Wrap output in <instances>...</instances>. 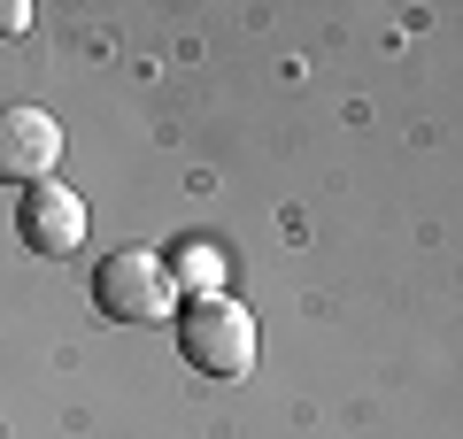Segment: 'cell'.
Masks as SVG:
<instances>
[{"mask_svg": "<svg viewBox=\"0 0 463 439\" xmlns=\"http://www.w3.org/2000/svg\"><path fill=\"white\" fill-rule=\"evenodd\" d=\"M93 309L109 324H170L178 316V285H170V262L147 247H116L93 270Z\"/></svg>", "mask_w": 463, "mask_h": 439, "instance_id": "1", "label": "cell"}, {"mask_svg": "<svg viewBox=\"0 0 463 439\" xmlns=\"http://www.w3.org/2000/svg\"><path fill=\"white\" fill-rule=\"evenodd\" d=\"M178 355L194 362L201 378H240L255 362V316H248V301H232V293L194 301V309L178 316Z\"/></svg>", "mask_w": 463, "mask_h": 439, "instance_id": "2", "label": "cell"}, {"mask_svg": "<svg viewBox=\"0 0 463 439\" xmlns=\"http://www.w3.org/2000/svg\"><path fill=\"white\" fill-rule=\"evenodd\" d=\"M54 163H62V124L32 100H8L0 108V185H39L54 178Z\"/></svg>", "mask_w": 463, "mask_h": 439, "instance_id": "3", "label": "cell"}, {"mask_svg": "<svg viewBox=\"0 0 463 439\" xmlns=\"http://www.w3.org/2000/svg\"><path fill=\"white\" fill-rule=\"evenodd\" d=\"M16 231H24V247H32V255H47V262H70V255L85 247V201L70 193L62 178H39V185H24Z\"/></svg>", "mask_w": 463, "mask_h": 439, "instance_id": "4", "label": "cell"}, {"mask_svg": "<svg viewBox=\"0 0 463 439\" xmlns=\"http://www.w3.org/2000/svg\"><path fill=\"white\" fill-rule=\"evenodd\" d=\"M170 285H178V301L194 293V301H216L224 293V255H216L209 239H185L178 255H170Z\"/></svg>", "mask_w": 463, "mask_h": 439, "instance_id": "5", "label": "cell"}, {"mask_svg": "<svg viewBox=\"0 0 463 439\" xmlns=\"http://www.w3.org/2000/svg\"><path fill=\"white\" fill-rule=\"evenodd\" d=\"M32 32V0H0V39H24Z\"/></svg>", "mask_w": 463, "mask_h": 439, "instance_id": "6", "label": "cell"}]
</instances>
